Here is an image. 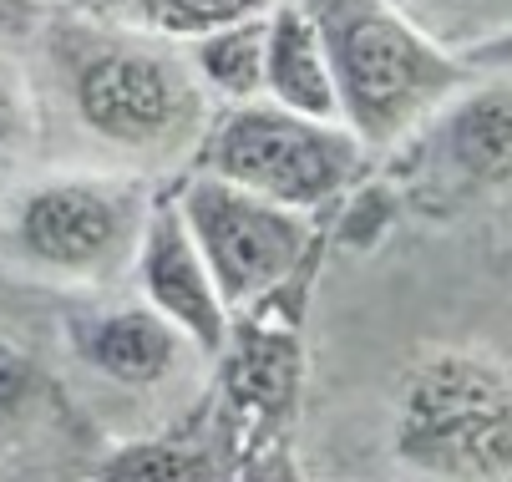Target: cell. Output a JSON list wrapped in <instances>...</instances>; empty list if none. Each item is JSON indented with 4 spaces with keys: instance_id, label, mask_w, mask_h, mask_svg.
<instances>
[{
    "instance_id": "4fadbf2b",
    "label": "cell",
    "mask_w": 512,
    "mask_h": 482,
    "mask_svg": "<svg viewBox=\"0 0 512 482\" xmlns=\"http://www.w3.org/2000/svg\"><path fill=\"white\" fill-rule=\"evenodd\" d=\"M264 51H269V16L224 26L188 46L193 72L203 77V87L213 92L218 107L264 97Z\"/></svg>"
},
{
    "instance_id": "d6986e66",
    "label": "cell",
    "mask_w": 512,
    "mask_h": 482,
    "mask_svg": "<svg viewBox=\"0 0 512 482\" xmlns=\"http://www.w3.org/2000/svg\"><path fill=\"white\" fill-rule=\"evenodd\" d=\"M467 66H472V72H512V31L487 41V46H477L467 56Z\"/></svg>"
},
{
    "instance_id": "9a60e30c",
    "label": "cell",
    "mask_w": 512,
    "mask_h": 482,
    "mask_svg": "<svg viewBox=\"0 0 512 482\" xmlns=\"http://www.w3.org/2000/svg\"><path fill=\"white\" fill-rule=\"evenodd\" d=\"M41 137H46V117H41L36 77L16 46H0V198L31 178Z\"/></svg>"
},
{
    "instance_id": "e0dca14e",
    "label": "cell",
    "mask_w": 512,
    "mask_h": 482,
    "mask_svg": "<svg viewBox=\"0 0 512 482\" xmlns=\"http://www.w3.org/2000/svg\"><path fill=\"white\" fill-rule=\"evenodd\" d=\"M41 391H46V376H41L36 356L0 335V427H11L16 417H26Z\"/></svg>"
},
{
    "instance_id": "7a4b0ae2",
    "label": "cell",
    "mask_w": 512,
    "mask_h": 482,
    "mask_svg": "<svg viewBox=\"0 0 512 482\" xmlns=\"http://www.w3.org/2000/svg\"><path fill=\"white\" fill-rule=\"evenodd\" d=\"M411 482H512V361L477 340H421L381 411Z\"/></svg>"
},
{
    "instance_id": "5b68a950",
    "label": "cell",
    "mask_w": 512,
    "mask_h": 482,
    "mask_svg": "<svg viewBox=\"0 0 512 482\" xmlns=\"http://www.w3.org/2000/svg\"><path fill=\"white\" fill-rule=\"evenodd\" d=\"M371 158L376 153L345 122L254 97L218 107L203 153L188 173H213L234 188L284 203V209L325 219L371 178Z\"/></svg>"
},
{
    "instance_id": "8fae6325",
    "label": "cell",
    "mask_w": 512,
    "mask_h": 482,
    "mask_svg": "<svg viewBox=\"0 0 512 482\" xmlns=\"http://www.w3.org/2000/svg\"><path fill=\"white\" fill-rule=\"evenodd\" d=\"M264 97L310 112V117H335L340 122V97H335V72L330 51L320 41V26L300 0H279L269 11V51H264Z\"/></svg>"
},
{
    "instance_id": "ffe728a7",
    "label": "cell",
    "mask_w": 512,
    "mask_h": 482,
    "mask_svg": "<svg viewBox=\"0 0 512 482\" xmlns=\"http://www.w3.org/2000/svg\"><path fill=\"white\" fill-rule=\"evenodd\" d=\"M26 6H36V11H56V6H71V0H26Z\"/></svg>"
},
{
    "instance_id": "7c38bea8",
    "label": "cell",
    "mask_w": 512,
    "mask_h": 482,
    "mask_svg": "<svg viewBox=\"0 0 512 482\" xmlns=\"http://www.w3.org/2000/svg\"><path fill=\"white\" fill-rule=\"evenodd\" d=\"M82 6L107 16V21H122L132 31H148V36L193 46V41L224 31V26L269 16L279 0H82Z\"/></svg>"
},
{
    "instance_id": "3957f363",
    "label": "cell",
    "mask_w": 512,
    "mask_h": 482,
    "mask_svg": "<svg viewBox=\"0 0 512 482\" xmlns=\"http://www.w3.org/2000/svg\"><path fill=\"white\" fill-rule=\"evenodd\" d=\"M153 209V178L56 163L0 198V259L41 285L107 290L132 274Z\"/></svg>"
},
{
    "instance_id": "277c9868",
    "label": "cell",
    "mask_w": 512,
    "mask_h": 482,
    "mask_svg": "<svg viewBox=\"0 0 512 482\" xmlns=\"http://www.w3.org/2000/svg\"><path fill=\"white\" fill-rule=\"evenodd\" d=\"M330 51L340 122L376 158L442 107L467 77V56L426 36L396 0H300Z\"/></svg>"
},
{
    "instance_id": "30bf717a",
    "label": "cell",
    "mask_w": 512,
    "mask_h": 482,
    "mask_svg": "<svg viewBox=\"0 0 512 482\" xmlns=\"http://www.w3.org/2000/svg\"><path fill=\"white\" fill-rule=\"evenodd\" d=\"M66 346L92 376L122 386V391H158L168 386L188 356H198L183 330L168 325L153 305L117 300L66 315Z\"/></svg>"
},
{
    "instance_id": "52a82bcc",
    "label": "cell",
    "mask_w": 512,
    "mask_h": 482,
    "mask_svg": "<svg viewBox=\"0 0 512 482\" xmlns=\"http://www.w3.org/2000/svg\"><path fill=\"white\" fill-rule=\"evenodd\" d=\"M173 198L234 315L264 305H305V295L295 300V285L315 274L325 234L315 214L284 209V203L234 188L213 173H183L173 183Z\"/></svg>"
},
{
    "instance_id": "9c48e42d",
    "label": "cell",
    "mask_w": 512,
    "mask_h": 482,
    "mask_svg": "<svg viewBox=\"0 0 512 482\" xmlns=\"http://www.w3.org/2000/svg\"><path fill=\"white\" fill-rule=\"evenodd\" d=\"M132 285H137V300L153 305L168 325H178L183 340L203 361L224 356L239 315L224 300V290H218V274H213L208 254L198 249L173 188L158 193V209L148 219V234H142V249L132 264Z\"/></svg>"
},
{
    "instance_id": "ac0fdd59",
    "label": "cell",
    "mask_w": 512,
    "mask_h": 482,
    "mask_svg": "<svg viewBox=\"0 0 512 482\" xmlns=\"http://www.w3.org/2000/svg\"><path fill=\"white\" fill-rule=\"evenodd\" d=\"M46 11L26 6V0H0V46H16V41H31L36 26H41Z\"/></svg>"
},
{
    "instance_id": "2e32d148",
    "label": "cell",
    "mask_w": 512,
    "mask_h": 482,
    "mask_svg": "<svg viewBox=\"0 0 512 482\" xmlns=\"http://www.w3.org/2000/svg\"><path fill=\"white\" fill-rule=\"evenodd\" d=\"M396 6L457 56H472L512 31V0H396Z\"/></svg>"
},
{
    "instance_id": "ba28073f",
    "label": "cell",
    "mask_w": 512,
    "mask_h": 482,
    "mask_svg": "<svg viewBox=\"0 0 512 482\" xmlns=\"http://www.w3.org/2000/svg\"><path fill=\"white\" fill-rule=\"evenodd\" d=\"M305 381V346H300V310L264 305L234 320V340L218 356V391L213 406H224V432L234 452L269 447L300 406Z\"/></svg>"
},
{
    "instance_id": "8992f818",
    "label": "cell",
    "mask_w": 512,
    "mask_h": 482,
    "mask_svg": "<svg viewBox=\"0 0 512 482\" xmlns=\"http://www.w3.org/2000/svg\"><path fill=\"white\" fill-rule=\"evenodd\" d=\"M401 209L457 219L512 193V72H472L396 153H386Z\"/></svg>"
},
{
    "instance_id": "5bb4252c",
    "label": "cell",
    "mask_w": 512,
    "mask_h": 482,
    "mask_svg": "<svg viewBox=\"0 0 512 482\" xmlns=\"http://www.w3.org/2000/svg\"><path fill=\"white\" fill-rule=\"evenodd\" d=\"M87 482H218V457L193 432H163L112 447Z\"/></svg>"
},
{
    "instance_id": "6da1fadb",
    "label": "cell",
    "mask_w": 512,
    "mask_h": 482,
    "mask_svg": "<svg viewBox=\"0 0 512 482\" xmlns=\"http://www.w3.org/2000/svg\"><path fill=\"white\" fill-rule=\"evenodd\" d=\"M31 46L51 102L92 148V168L183 178L198 163L218 102L193 72L188 46L107 21L82 0L46 11Z\"/></svg>"
}]
</instances>
